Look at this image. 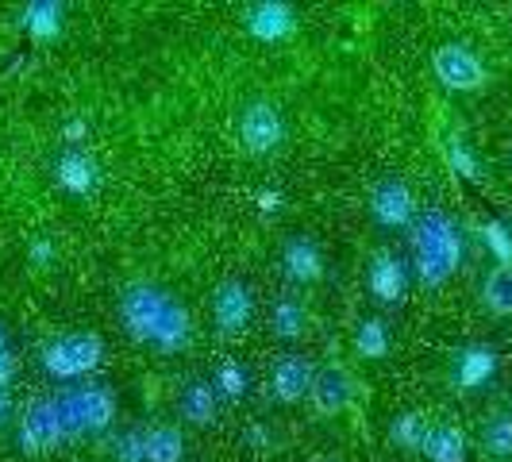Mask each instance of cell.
Masks as SVG:
<instances>
[{
    "label": "cell",
    "instance_id": "cell-1",
    "mask_svg": "<svg viewBox=\"0 0 512 462\" xmlns=\"http://www.w3.org/2000/svg\"><path fill=\"white\" fill-rule=\"evenodd\" d=\"M235 135L243 143V151L251 154H274L289 139V124H285L282 108L270 101H251L239 108L235 120Z\"/></svg>",
    "mask_w": 512,
    "mask_h": 462
},
{
    "label": "cell",
    "instance_id": "cell-2",
    "mask_svg": "<svg viewBox=\"0 0 512 462\" xmlns=\"http://www.w3.org/2000/svg\"><path fill=\"white\" fill-rule=\"evenodd\" d=\"M432 74L451 93H478V89H486L489 81L486 62L478 58V51H470L466 43H443V47H436Z\"/></svg>",
    "mask_w": 512,
    "mask_h": 462
},
{
    "label": "cell",
    "instance_id": "cell-3",
    "mask_svg": "<svg viewBox=\"0 0 512 462\" xmlns=\"http://www.w3.org/2000/svg\"><path fill=\"white\" fill-rule=\"evenodd\" d=\"M255 316V293L247 282H224L212 293V320L224 335H243Z\"/></svg>",
    "mask_w": 512,
    "mask_h": 462
},
{
    "label": "cell",
    "instance_id": "cell-4",
    "mask_svg": "<svg viewBox=\"0 0 512 462\" xmlns=\"http://www.w3.org/2000/svg\"><path fill=\"white\" fill-rule=\"evenodd\" d=\"M370 216L382 228H409L416 220V197L401 178H385L370 193Z\"/></svg>",
    "mask_w": 512,
    "mask_h": 462
},
{
    "label": "cell",
    "instance_id": "cell-5",
    "mask_svg": "<svg viewBox=\"0 0 512 462\" xmlns=\"http://www.w3.org/2000/svg\"><path fill=\"white\" fill-rule=\"evenodd\" d=\"M312 378H316L312 362L305 355H297V351H289V355H282L270 366V397L278 405H297L312 393Z\"/></svg>",
    "mask_w": 512,
    "mask_h": 462
},
{
    "label": "cell",
    "instance_id": "cell-6",
    "mask_svg": "<svg viewBox=\"0 0 512 462\" xmlns=\"http://www.w3.org/2000/svg\"><path fill=\"white\" fill-rule=\"evenodd\" d=\"M308 401H312V409L320 412V416L347 412L351 401H355V378H351V370H343V366H320L316 378H312Z\"/></svg>",
    "mask_w": 512,
    "mask_h": 462
},
{
    "label": "cell",
    "instance_id": "cell-7",
    "mask_svg": "<svg viewBox=\"0 0 512 462\" xmlns=\"http://www.w3.org/2000/svg\"><path fill=\"white\" fill-rule=\"evenodd\" d=\"M282 270L293 285H316L324 278V251L312 235H293L282 247Z\"/></svg>",
    "mask_w": 512,
    "mask_h": 462
},
{
    "label": "cell",
    "instance_id": "cell-8",
    "mask_svg": "<svg viewBox=\"0 0 512 462\" xmlns=\"http://www.w3.org/2000/svg\"><path fill=\"white\" fill-rule=\"evenodd\" d=\"M54 185L66 189L70 197H89L101 185V170H97V162L85 151L70 147V151L54 162Z\"/></svg>",
    "mask_w": 512,
    "mask_h": 462
},
{
    "label": "cell",
    "instance_id": "cell-9",
    "mask_svg": "<svg viewBox=\"0 0 512 462\" xmlns=\"http://www.w3.org/2000/svg\"><path fill=\"white\" fill-rule=\"evenodd\" d=\"M366 282H370V293L382 301V305H401L405 293H409V274L401 266V258L389 255V251H378L370 270H366Z\"/></svg>",
    "mask_w": 512,
    "mask_h": 462
},
{
    "label": "cell",
    "instance_id": "cell-10",
    "mask_svg": "<svg viewBox=\"0 0 512 462\" xmlns=\"http://www.w3.org/2000/svg\"><path fill=\"white\" fill-rule=\"evenodd\" d=\"M178 416L193 428H208L220 416V393L205 378H189L178 389Z\"/></svg>",
    "mask_w": 512,
    "mask_h": 462
},
{
    "label": "cell",
    "instance_id": "cell-11",
    "mask_svg": "<svg viewBox=\"0 0 512 462\" xmlns=\"http://www.w3.org/2000/svg\"><path fill=\"white\" fill-rule=\"evenodd\" d=\"M497 374V351L486 343H474V347H462L459 359H455V385L459 389H482Z\"/></svg>",
    "mask_w": 512,
    "mask_h": 462
},
{
    "label": "cell",
    "instance_id": "cell-12",
    "mask_svg": "<svg viewBox=\"0 0 512 462\" xmlns=\"http://www.w3.org/2000/svg\"><path fill=\"white\" fill-rule=\"evenodd\" d=\"M308 332V308L301 297L282 293L274 305H270V335L282 339V343H297Z\"/></svg>",
    "mask_w": 512,
    "mask_h": 462
},
{
    "label": "cell",
    "instance_id": "cell-13",
    "mask_svg": "<svg viewBox=\"0 0 512 462\" xmlns=\"http://www.w3.org/2000/svg\"><path fill=\"white\" fill-rule=\"evenodd\" d=\"M420 451L432 462H466V436L451 424H439V428H428Z\"/></svg>",
    "mask_w": 512,
    "mask_h": 462
},
{
    "label": "cell",
    "instance_id": "cell-14",
    "mask_svg": "<svg viewBox=\"0 0 512 462\" xmlns=\"http://www.w3.org/2000/svg\"><path fill=\"white\" fill-rule=\"evenodd\" d=\"M185 459V439L178 428L158 424L143 436V462H181Z\"/></svg>",
    "mask_w": 512,
    "mask_h": 462
},
{
    "label": "cell",
    "instance_id": "cell-15",
    "mask_svg": "<svg viewBox=\"0 0 512 462\" xmlns=\"http://www.w3.org/2000/svg\"><path fill=\"white\" fill-rule=\"evenodd\" d=\"M482 305L493 316H512V266H493L482 282Z\"/></svg>",
    "mask_w": 512,
    "mask_h": 462
},
{
    "label": "cell",
    "instance_id": "cell-16",
    "mask_svg": "<svg viewBox=\"0 0 512 462\" xmlns=\"http://www.w3.org/2000/svg\"><path fill=\"white\" fill-rule=\"evenodd\" d=\"M247 24L262 39H282L285 31L293 27V8H285V4H258V8H251Z\"/></svg>",
    "mask_w": 512,
    "mask_h": 462
},
{
    "label": "cell",
    "instance_id": "cell-17",
    "mask_svg": "<svg viewBox=\"0 0 512 462\" xmlns=\"http://www.w3.org/2000/svg\"><path fill=\"white\" fill-rule=\"evenodd\" d=\"M355 351H359L362 359H385L389 355V328H385V320H378V316L359 320V328H355Z\"/></svg>",
    "mask_w": 512,
    "mask_h": 462
},
{
    "label": "cell",
    "instance_id": "cell-18",
    "mask_svg": "<svg viewBox=\"0 0 512 462\" xmlns=\"http://www.w3.org/2000/svg\"><path fill=\"white\" fill-rule=\"evenodd\" d=\"M212 389L220 393V401H235V397H243L247 389H251V374H247V366L243 362H220L216 366V374H212Z\"/></svg>",
    "mask_w": 512,
    "mask_h": 462
},
{
    "label": "cell",
    "instance_id": "cell-19",
    "mask_svg": "<svg viewBox=\"0 0 512 462\" xmlns=\"http://www.w3.org/2000/svg\"><path fill=\"white\" fill-rule=\"evenodd\" d=\"M482 447L493 459H512V412H493L482 428Z\"/></svg>",
    "mask_w": 512,
    "mask_h": 462
},
{
    "label": "cell",
    "instance_id": "cell-20",
    "mask_svg": "<svg viewBox=\"0 0 512 462\" xmlns=\"http://www.w3.org/2000/svg\"><path fill=\"white\" fill-rule=\"evenodd\" d=\"M24 31L35 39H51L62 31V8L58 4H31L24 8Z\"/></svg>",
    "mask_w": 512,
    "mask_h": 462
},
{
    "label": "cell",
    "instance_id": "cell-21",
    "mask_svg": "<svg viewBox=\"0 0 512 462\" xmlns=\"http://www.w3.org/2000/svg\"><path fill=\"white\" fill-rule=\"evenodd\" d=\"M424 436H428V428H424V420L416 416V412H405V416H397L393 420V439L401 443V447H424Z\"/></svg>",
    "mask_w": 512,
    "mask_h": 462
},
{
    "label": "cell",
    "instance_id": "cell-22",
    "mask_svg": "<svg viewBox=\"0 0 512 462\" xmlns=\"http://www.w3.org/2000/svg\"><path fill=\"white\" fill-rule=\"evenodd\" d=\"M486 247L493 251L497 266H512V228L509 224H501V220L486 224Z\"/></svg>",
    "mask_w": 512,
    "mask_h": 462
},
{
    "label": "cell",
    "instance_id": "cell-23",
    "mask_svg": "<svg viewBox=\"0 0 512 462\" xmlns=\"http://www.w3.org/2000/svg\"><path fill=\"white\" fill-rule=\"evenodd\" d=\"M447 158H451V166H455V174L466 181H478V158L470 154V147L466 143H455L451 151H447Z\"/></svg>",
    "mask_w": 512,
    "mask_h": 462
},
{
    "label": "cell",
    "instance_id": "cell-24",
    "mask_svg": "<svg viewBox=\"0 0 512 462\" xmlns=\"http://www.w3.org/2000/svg\"><path fill=\"white\" fill-rule=\"evenodd\" d=\"M12 374H16V359H12V351L0 343V389L12 382Z\"/></svg>",
    "mask_w": 512,
    "mask_h": 462
}]
</instances>
